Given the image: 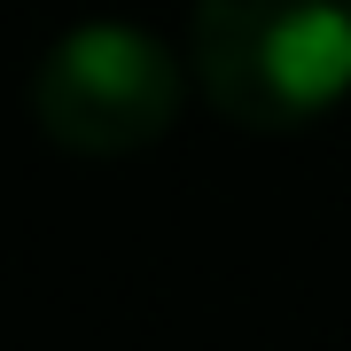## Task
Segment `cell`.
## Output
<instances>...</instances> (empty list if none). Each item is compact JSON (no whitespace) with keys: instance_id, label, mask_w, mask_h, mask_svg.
<instances>
[{"instance_id":"obj_2","label":"cell","mask_w":351,"mask_h":351,"mask_svg":"<svg viewBox=\"0 0 351 351\" xmlns=\"http://www.w3.org/2000/svg\"><path fill=\"white\" fill-rule=\"evenodd\" d=\"M180 101H188L180 55L156 32L125 24V16L71 24L32 71V117L71 156H133V149H149V141L172 133Z\"/></svg>"},{"instance_id":"obj_1","label":"cell","mask_w":351,"mask_h":351,"mask_svg":"<svg viewBox=\"0 0 351 351\" xmlns=\"http://www.w3.org/2000/svg\"><path fill=\"white\" fill-rule=\"evenodd\" d=\"M188 63L242 133H297L351 94V0H195Z\"/></svg>"}]
</instances>
